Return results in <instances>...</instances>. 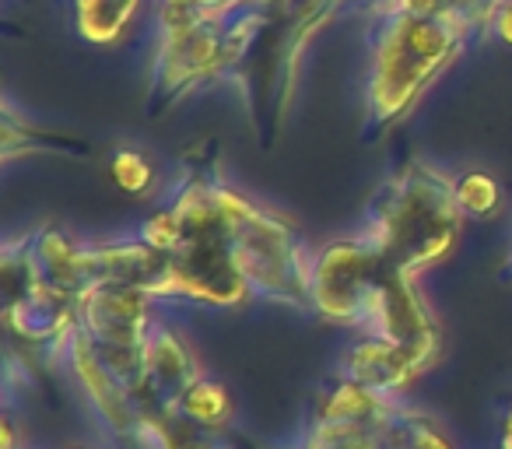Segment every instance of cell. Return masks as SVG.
Returning a JSON list of instances; mask_svg holds the SVG:
<instances>
[{
	"instance_id": "5b68a950",
	"label": "cell",
	"mask_w": 512,
	"mask_h": 449,
	"mask_svg": "<svg viewBox=\"0 0 512 449\" xmlns=\"http://www.w3.org/2000/svg\"><path fill=\"white\" fill-rule=\"evenodd\" d=\"M502 449H512V411H509V421H505V432H502Z\"/></svg>"
},
{
	"instance_id": "7a4b0ae2",
	"label": "cell",
	"mask_w": 512,
	"mask_h": 449,
	"mask_svg": "<svg viewBox=\"0 0 512 449\" xmlns=\"http://www.w3.org/2000/svg\"><path fill=\"white\" fill-rule=\"evenodd\" d=\"M183 407L190 418L204 421V425H218V421L228 414V397H225V390H218V386L200 383V386H190V390H186Z\"/></svg>"
},
{
	"instance_id": "277c9868",
	"label": "cell",
	"mask_w": 512,
	"mask_h": 449,
	"mask_svg": "<svg viewBox=\"0 0 512 449\" xmlns=\"http://www.w3.org/2000/svg\"><path fill=\"white\" fill-rule=\"evenodd\" d=\"M116 179H120L123 190H141L148 183V165L137 155H120L116 158Z\"/></svg>"
},
{
	"instance_id": "3957f363",
	"label": "cell",
	"mask_w": 512,
	"mask_h": 449,
	"mask_svg": "<svg viewBox=\"0 0 512 449\" xmlns=\"http://www.w3.org/2000/svg\"><path fill=\"white\" fill-rule=\"evenodd\" d=\"M460 200L470 207V211H488L495 204V186H491L488 176H467V183L460 186Z\"/></svg>"
},
{
	"instance_id": "6da1fadb",
	"label": "cell",
	"mask_w": 512,
	"mask_h": 449,
	"mask_svg": "<svg viewBox=\"0 0 512 449\" xmlns=\"http://www.w3.org/2000/svg\"><path fill=\"white\" fill-rule=\"evenodd\" d=\"M137 0H81V32L92 39H109L127 25Z\"/></svg>"
}]
</instances>
